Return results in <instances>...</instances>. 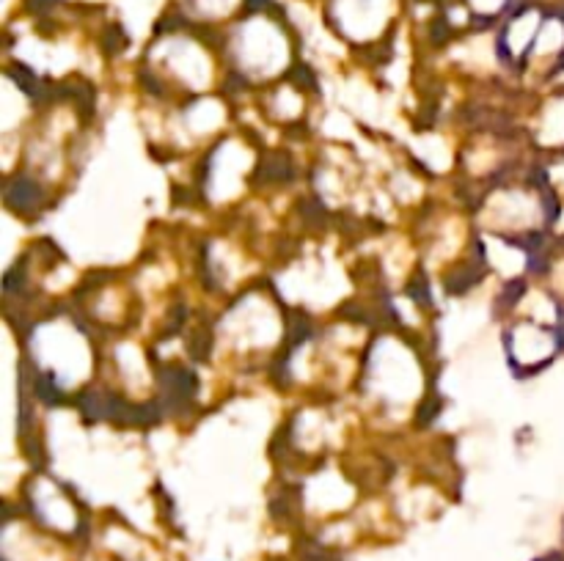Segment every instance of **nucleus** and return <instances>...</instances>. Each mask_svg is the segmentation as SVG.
<instances>
[{"mask_svg":"<svg viewBox=\"0 0 564 561\" xmlns=\"http://www.w3.org/2000/svg\"><path fill=\"white\" fill-rule=\"evenodd\" d=\"M540 561H562L559 556H548V559H540Z\"/></svg>","mask_w":564,"mask_h":561,"instance_id":"nucleus-1","label":"nucleus"}]
</instances>
